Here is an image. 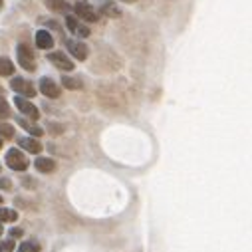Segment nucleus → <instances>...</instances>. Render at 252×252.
Returning a JSON list of instances; mask_svg holds the SVG:
<instances>
[{
  "mask_svg": "<svg viewBox=\"0 0 252 252\" xmlns=\"http://www.w3.org/2000/svg\"><path fill=\"white\" fill-rule=\"evenodd\" d=\"M16 54H18V64L26 70V72H34L36 70V60H34V52L26 46V44H18L16 48Z\"/></svg>",
  "mask_w": 252,
  "mask_h": 252,
  "instance_id": "f257e3e1",
  "label": "nucleus"
},
{
  "mask_svg": "<svg viewBox=\"0 0 252 252\" xmlns=\"http://www.w3.org/2000/svg\"><path fill=\"white\" fill-rule=\"evenodd\" d=\"M6 165L12 171H26L28 169V159H26V155H22L20 149H10L6 153Z\"/></svg>",
  "mask_w": 252,
  "mask_h": 252,
  "instance_id": "f03ea898",
  "label": "nucleus"
},
{
  "mask_svg": "<svg viewBox=\"0 0 252 252\" xmlns=\"http://www.w3.org/2000/svg\"><path fill=\"white\" fill-rule=\"evenodd\" d=\"M14 106L18 108V112H20L22 115H26V117H30V119H38V117H40L38 108H36L34 104H30L28 99L22 97V95H16V97H14Z\"/></svg>",
  "mask_w": 252,
  "mask_h": 252,
  "instance_id": "7ed1b4c3",
  "label": "nucleus"
},
{
  "mask_svg": "<svg viewBox=\"0 0 252 252\" xmlns=\"http://www.w3.org/2000/svg\"><path fill=\"white\" fill-rule=\"evenodd\" d=\"M74 12H76L82 20H85V22H97V20H99V14H97L95 8H93L91 4H87V2H78V4L74 6Z\"/></svg>",
  "mask_w": 252,
  "mask_h": 252,
  "instance_id": "20e7f679",
  "label": "nucleus"
},
{
  "mask_svg": "<svg viewBox=\"0 0 252 252\" xmlns=\"http://www.w3.org/2000/svg\"><path fill=\"white\" fill-rule=\"evenodd\" d=\"M10 87H12L18 95H22V97H34V95H36L34 85H32L28 80H22V78H14V80L10 82Z\"/></svg>",
  "mask_w": 252,
  "mask_h": 252,
  "instance_id": "39448f33",
  "label": "nucleus"
},
{
  "mask_svg": "<svg viewBox=\"0 0 252 252\" xmlns=\"http://www.w3.org/2000/svg\"><path fill=\"white\" fill-rule=\"evenodd\" d=\"M48 60L52 62L58 70H62V72H72L74 70V62L64 54V52H52L48 56Z\"/></svg>",
  "mask_w": 252,
  "mask_h": 252,
  "instance_id": "423d86ee",
  "label": "nucleus"
},
{
  "mask_svg": "<svg viewBox=\"0 0 252 252\" xmlns=\"http://www.w3.org/2000/svg\"><path fill=\"white\" fill-rule=\"evenodd\" d=\"M66 48L70 50V54L76 58V60H85L87 58V46L80 40H68L66 42Z\"/></svg>",
  "mask_w": 252,
  "mask_h": 252,
  "instance_id": "0eeeda50",
  "label": "nucleus"
},
{
  "mask_svg": "<svg viewBox=\"0 0 252 252\" xmlns=\"http://www.w3.org/2000/svg\"><path fill=\"white\" fill-rule=\"evenodd\" d=\"M40 91L46 97H58L60 95V87L54 84V80H50V78H42L40 80Z\"/></svg>",
  "mask_w": 252,
  "mask_h": 252,
  "instance_id": "6e6552de",
  "label": "nucleus"
},
{
  "mask_svg": "<svg viewBox=\"0 0 252 252\" xmlns=\"http://www.w3.org/2000/svg\"><path fill=\"white\" fill-rule=\"evenodd\" d=\"M66 26H68V30H70L72 34H76V36H80V38H87V36H89V30H87L85 26H82L74 16H68V18H66Z\"/></svg>",
  "mask_w": 252,
  "mask_h": 252,
  "instance_id": "1a4fd4ad",
  "label": "nucleus"
},
{
  "mask_svg": "<svg viewBox=\"0 0 252 252\" xmlns=\"http://www.w3.org/2000/svg\"><path fill=\"white\" fill-rule=\"evenodd\" d=\"M36 46L42 48V50H50L54 46V38L48 30H38L36 32Z\"/></svg>",
  "mask_w": 252,
  "mask_h": 252,
  "instance_id": "9d476101",
  "label": "nucleus"
},
{
  "mask_svg": "<svg viewBox=\"0 0 252 252\" xmlns=\"http://www.w3.org/2000/svg\"><path fill=\"white\" fill-rule=\"evenodd\" d=\"M18 145L22 149H26L28 153H40V151H42V143L38 139H34V137H20Z\"/></svg>",
  "mask_w": 252,
  "mask_h": 252,
  "instance_id": "9b49d317",
  "label": "nucleus"
},
{
  "mask_svg": "<svg viewBox=\"0 0 252 252\" xmlns=\"http://www.w3.org/2000/svg\"><path fill=\"white\" fill-rule=\"evenodd\" d=\"M34 167L40 173H52V171H56V163L52 159H48V157H38L34 161Z\"/></svg>",
  "mask_w": 252,
  "mask_h": 252,
  "instance_id": "f8f14e48",
  "label": "nucleus"
},
{
  "mask_svg": "<svg viewBox=\"0 0 252 252\" xmlns=\"http://www.w3.org/2000/svg\"><path fill=\"white\" fill-rule=\"evenodd\" d=\"M44 2H46L48 10H52V12H62V14L70 12V4L66 0H44Z\"/></svg>",
  "mask_w": 252,
  "mask_h": 252,
  "instance_id": "ddd939ff",
  "label": "nucleus"
},
{
  "mask_svg": "<svg viewBox=\"0 0 252 252\" xmlns=\"http://www.w3.org/2000/svg\"><path fill=\"white\" fill-rule=\"evenodd\" d=\"M18 123H20V127H24V129H26L30 135H34V137H40V135L44 133V129H42L40 125H34V123H30L28 119H22V117H20Z\"/></svg>",
  "mask_w": 252,
  "mask_h": 252,
  "instance_id": "4468645a",
  "label": "nucleus"
},
{
  "mask_svg": "<svg viewBox=\"0 0 252 252\" xmlns=\"http://www.w3.org/2000/svg\"><path fill=\"white\" fill-rule=\"evenodd\" d=\"M14 74V64L4 58V56H0V76H12Z\"/></svg>",
  "mask_w": 252,
  "mask_h": 252,
  "instance_id": "2eb2a0df",
  "label": "nucleus"
},
{
  "mask_svg": "<svg viewBox=\"0 0 252 252\" xmlns=\"http://www.w3.org/2000/svg\"><path fill=\"white\" fill-rule=\"evenodd\" d=\"M18 219V213L12 209H0V221L2 223H14Z\"/></svg>",
  "mask_w": 252,
  "mask_h": 252,
  "instance_id": "dca6fc26",
  "label": "nucleus"
},
{
  "mask_svg": "<svg viewBox=\"0 0 252 252\" xmlns=\"http://www.w3.org/2000/svg\"><path fill=\"white\" fill-rule=\"evenodd\" d=\"M18 252H40V244L36 240H26V242L20 244Z\"/></svg>",
  "mask_w": 252,
  "mask_h": 252,
  "instance_id": "f3484780",
  "label": "nucleus"
},
{
  "mask_svg": "<svg viewBox=\"0 0 252 252\" xmlns=\"http://www.w3.org/2000/svg\"><path fill=\"white\" fill-rule=\"evenodd\" d=\"M62 84H64V87H68V89H80V87H82V82H80L78 78H68V76H64V78H62Z\"/></svg>",
  "mask_w": 252,
  "mask_h": 252,
  "instance_id": "a211bd4d",
  "label": "nucleus"
},
{
  "mask_svg": "<svg viewBox=\"0 0 252 252\" xmlns=\"http://www.w3.org/2000/svg\"><path fill=\"white\" fill-rule=\"evenodd\" d=\"M0 135L10 139V137L14 135V127H12V125H8V123H0Z\"/></svg>",
  "mask_w": 252,
  "mask_h": 252,
  "instance_id": "6ab92c4d",
  "label": "nucleus"
},
{
  "mask_svg": "<svg viewBox=\"0 0 252 252\" xmlns=\"http://www.w3.org/2000/svg\"><path fill=\"white\" fill-rule=\"evenodd\" d=\"M10 115V108L6 104V99H0V119H6Z\"/></svg>",
  "mask_w": 252,
  "mask_h": 252,
  "instance_id": "aec40b11",
  "label": "nucleus"
},
{
  "mask_svg": "<svg viewBox=\"0 0 252 252\" xmlns=\"http://www.w3.org/2000/svg\"><path fill=\"white\" fill-rule=\"evenodd\" d=\"M12 250H14L12 240H0V252H12Z\"/></svg>",
  "mask_w": 252,
  "mask_h": 252,
  "instance_id": "412c9836",
  "label": "nucleus"
},
{
  "mask_svg": "<svg viewBox=\"0 0 252 252\" xmlns=\"http://www.w3.org/2000/svg\"><path fill=\"white\" fill-rule=\"evenodd\" d=\"M12 187V183H10V179H0V189H10Z\"/></svg>",
  "mask_w": 252,
  "mask_h": 252,
  "instance_id": "4be33fe9",
  "label": "nucleus"
},
{
  "mask_svg": "<svg viewBox=\"0 0 252 252\" xmlns=\"http://www.w3.org/2000/svg\"><path fill=\"white\" fill-rule=\"evenodd\" d=\"M10 236H12V238L22 236V228H12V230H10Z\"/></svg>",
  "mask_w": 252,
  "mask_h": 252,
  "instance_id": "5701e85b",
  "label": "nucleus"
},
{
  "mask_svg": "<svg viewBox=\"0 0 252 252\" xmlns=\"http://www.w3.org/2000/svg\"><path fill=\"white\" fill-rule=\"evenodd\" d=\"M121 2H135V0H121Z\"/></svg>",
  "mask_w": 252,
  "mask_h": 252,
  "instance_id": "b1692460",
  "label": "nucleus"
},
{
  "mask_svg": "<svg viewBox=\"0 0 252 252\" xmlns=\"http://www.w3.org/2000/svg\"><path fill=\"white\" fill-rule=\"evenodd\" d=\"M2 230H4V228H2V226H0V234H2Z\"/></svg>",
  "mask_w": 252,
  "mask_h": 252,
  "instance_id": "393cba45",
  "label": "nucleus"
},
{
  "mask_svg": "<svg viewBox=\"0 0 252 252\" xmlns=\"http://www.w3.org/2000/svg\"><path fill=\"white\" fill-rule=\"evenodd\" d=\"M0 8H2V0H0Z\"/></svg>",
  "mask_w": 252,
  "mask_h": 252,
  "instance_id": "a878e982",
  "label": "nucleus"
},
{
  "mask_svg": "<svg viewBox=\"0 0 252 252\" xmlns=\"http://www.w3.org/2000/svg\"><path fill=\"white\" fill-rule=\"evenodd\" d=\"M0 147H2V139H0Z\"/></svg>",
  "mask_w": 252,
  "mask_h": 252,
  "instance_id": "bb28decb",
  "label": "nucleus"
},
{
  "mask_svg": "<svg viewBox=\"0 0 252 252\" xmlns=\"http://www.w3.org/2000/svg\"><path fill=\"white\" fill-rule=\"evenodd\" d=\"M0 203H2V196H0Z\"/></svg>",
  "mask_w": 252,
  "mask_h": 252,
  "instance_id": "cd10ccee",
  "label": "nucleus"
},
{
  "mask_svg": "<svg viewBox=\"0 0 252 252\" xmlns=\"http://www.w3.org/2000/svg\"><path fill=\"white\" fill-rule=\"evenodd\" d=\"M0 93H2V87H0Z\"/></svg>",
  "mask_w": 252,
  "mask_h": 252,
  "instance_id": "c85d7f7f",
  "label": "nucleus"
}]
</instances>
